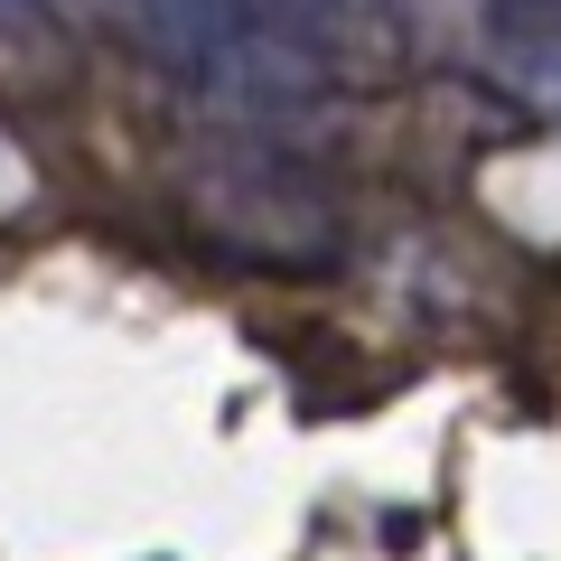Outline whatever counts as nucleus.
Instances as JSON below:
<instances>
[{
    "mask_svg": "<svg viewBox=\"0 0 561 561\" xmlns=\"http://www.w3.org/2000/svg\"><path fill=\"white\" fill-rule=\"evenodd\" d=\"M486 57L505 66V84H524L534 103L561 113V0H496L486 10Z\"/></svg>",
    "mask_w": 561,
    "mask_h": 561,
    "instance_id": "nucleus-1",
    "label": "nucleus"
}]
</instances>
